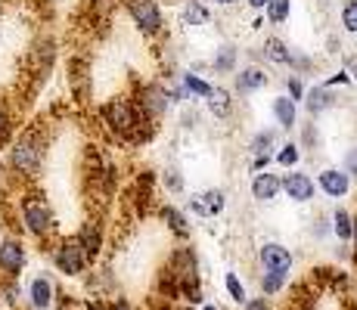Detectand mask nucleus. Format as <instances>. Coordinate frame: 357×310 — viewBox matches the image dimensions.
I'll use <instances>...</instances> for the list:
<instances>
[{
  "label": "nucleus",
  "instance_id": "1",
  "mask_svg": "<svg viewBox=\"0 0 357 310\" xmlns=\"http://www.w3.org/2000/svg\"><path fill=\"white\" fill-rule=\"evenodd\" d=\"M47 158V140L40 130H25L22 137H16L10 146V155H6V164H10V174L16 180L31 183L34 177L40 174Z\"/></svg>",
  "mask_w": 357,
  "mask_h": 310
},
{
  "label": "nucleus",
  "instance_id": "2",
  "mask_svg": "<svg viewBox=\"0 0 357 310\" xmlns=\"http://www.w3.org/2000/svg\"><path fill=\"white\" fill-rule=\"evenodd\" d=\"M19 220H22L25 233L34 239H47L56 233V217H53V208L40 192H22L19 199Z\"/></svg>",
  "mask_w": 357,
  "mask_h": 310
},
{
  "label": "nucleus",
  "instance_id": "3",
  "mask_svg": "<svg viewBox=\"0 0 357 310\" xmlns=\"http://www.w3.org/2000/svg\"><path fill=\"white\" fill-rule=\"evenodd\" d=\"M53 264H56V270L63 273V277L78 279V277H84L91 261H87V254H84V248H81L78 239L66 236L56 242V248H53Z\"/></svg>",
  "mask_w": 357,
  "mask_h": 310
},
{
  "label": "nucleus",
  "instance_id": "4",
  "mask_svg": "<svg viewBox=\"0 0 357 310\" xmlns=\"http://www.w3.org/2000/svg\"><path fill=\"white\" fill-rule=\"evenodd\" d=\"M102 118H106V124L115 134L130 137L137 130V124H140V109L128 100H109L106 106H102Z\"/></svg>",
  "mask_w": 357,
  "mask_h": 310
},
{
  "label": "nucleus",
  "instance_id": "5",
  "mask_svg": "<svg viewBox=\"0 0 357 310\" xmlns=\"http://www.w3.org/2000/svg\"><path fill=\"white\" fill-rule=\"evenodd\" d=\"M29 264V248L19 236H3L0 239V277L3 279H19Z\"/></svg>",
  "mask_w": 357,
  "mask_h": 310
},
{
  "label": "nucleus",
  "instance_id": "6",
  "mask_svg": "<svg viewBox=\"0 0 357 310\" xmlns=\"http://www.w3.org/2000/svg\"><path fill=\"white\" fill-rule=\"evenodd\" d=\"M128 13L134 25L143 34H159L162 31V10L155 0H128Z\"/></svg>",
  "mask_w": 357,
  "mask_h": 310
},
{
  "label": "nucleus",
  "instance_id": "7",
  "mask_svg": "<svg viewBox=\"0 0 357 310\" xmlns=\"http://www.w3.org/2000/svg\"><path fill=\"white\" fill-rule=\"evenodd\" d=\"M258 261H261V267H264V270L280 273V277H289L292 264H295L292 251L283 242H264L258 248Z\"/></svg>",
  "mask_w": 357,
  "mask_h": 310
},
{
  "label": "nucleus",
  "instance_id": "8",
  "mask_svg": "<svg viewBox=\"0 0 357 310\" xmlns=\"http://www.w3.org/2000/svg\"><path fill=\"white\" fill-rule=\"evenodd\" d=\"M25 298H29V310H50L56 301V286L47 273H34L25 286Z\"/></svg>",
  "mask_w": 357,
  "mask_h": 310
},
{
  "label": "nucleus",
  "instance_id": "9",
  "mask_svg": "<svg viewBox=\"0 0 357 310\" xmlns=\"http://www.w3.org/2000/svg\"><path fill=\"white\" fill-rule=\"evenodd\" d=\"M280 186L286 189V196H289V202L295 205H307L314 202V192H317V186L307 174H301V171H289V174L280 180Z\"/></svg>",
  "mask_w": 357,
  "mask_h": 310
},
{
  "label": "nucleus",
  "instance_id": "10",
  "mask_svg": "<svg viewBox=\"0 0 357 310\" xmlns=\"http://www.w3.org/2000/svg\"><path fill=\"white\" fill-rule=\"evenodd\" d=\"M317 186L329 199H345L351 192V177H348L345 168H324L317 177Z\"/></svg>",
  "mask_w": 357,
  "mask_h": 310
},
{
  "label": "nucleus",
  "instance_id": "11",
  "mask_svg": "<svg viewBox=\"0 0 357 310\" xmlns=\"http://www.w3.org/2000/svg\"><path fill=\"white\" fill-rule=\"evenodd\" d=\"M75 239L81 242V248H84L87 261H97L100 251H102V226L97 224V220H84L81 224V230L75 233Z\"/></svg>",
  "mask_w": 357,
  "mask_h": 310
},
{
  "label": "nucleus",
  "instance_id": "12",
  "mask_svg": "<svg viewBox=\"0 0 357 310\" xmlns=\"http://www.w3.org/2000/svg\"><path fill=\"white\" fill-rule=\"evenodd\" d=\"M280 177L277 174H255V180H252V199L255 202H273V199L280 196Z\"/></svg>",
  "mask_w": 357,
  "mask_h": 310
},
{
  "label": "nucleus",
  "instance_id": "13",
  "mask_svg": "<svg viewBox=\"0 0 357 310\" xmlns=\"http://www.w3.org/2000/svg\"><path fill=\"white\" fill-rule=\"evenodd\" d=\"M165 109H168V93L162 87H146L140 93V112H146L149 118H159Z\"/></svg>",
  "mask_w": 357,
  "mask_h": 310
},
{
  "label": "nucleus",
  "instance_id": "14",
  "mask_svg": "<svg viewBox=\"0 0 357 310\" xmlns=\"http://www.w3.org/2000/svg\"><path fill=\"white\" fill-rule=\"evenodd\" d=\"M264 84H267L264 68H258V65L239 68V75H236V91H239V93H255V91H261Z\"/></svg>",
  "mask_w": 357,
  "mask_h": 310
},
{
  "label": "nucleus",
  "instance_id": "15",
  "mask_svg": "<svg viewBox=\"0 0 357 310\" xmlns=\"http://www.w3.org/2000/svg\"><path fill=\"white\" fill-rule=\"evenodd\" d=\"M271 112H273V118H277V124L283 130L295 127V118H298V112H295V100H289V96H273Z\"/></svg>",
  "mask_w": 357,
  "mask_h": 310
},
{
  "label": "nucleus",
  "instance_id": "16",
  "mask_svg": "<svg viewBox=\"0 0 357 310\" xmlns=\"http://www.w3.org/2000/svg\"><path fill=\"white\" fill-rule=\"evenodd\" d=\"M162 220H165V226H168V230L174 233L177 239H187L190 233H193V226H190V220L183 217V211H177L174 205H165V208H162Z\"/></svg>",
  "mask_w": 357,
  "mask_h": 310
},
{
  "label": "nucleus",
  "instance_id": "17",
  "mask_svg": "<svg viewBox=\"0 0 357 310\" xmlns=\"http://www.w3.org/2000/svg\"><path fill=\"white\" fill-rule=\"evenodd\" d=\"M305 106L311 115H324L329 109H335V96L326 91V87H314V91H307L305 96Z\"/></svg>",
  "mask_w": 357,
  "mask_h": 310
},
{
  "label": "nucleus",
  "instance_id": "18",
  "mask_svg": "<svg viewBox=\"0 0 357 310\" xmlns=\"http://www.w3.org/2000/svg\"><path fill=\"white\" fill-rule=\"evenodd\" d=\"M261 50H264V59H271L273 65H289L292 62V50L280 38H267Z\"/></svg>",
  "mask_w": 357,
  "mask_h": 310
},
{
  "label": "nucleus",
  "instance_id": "19",
  "mask_svg": "<svg viewBox=\"0 0 357 310\" xmlns=\"http://www.w3.org/2000/svg\"><path fill=\"white\" fill-rule=\"evenodd\" d=\"M329 230H333V236H339L342 242H351V233H354V217L348 215L345 208L333 211V224H329Z\"/></svg>",
  "mask_w": 357,
  "mask_h": 310
},
{
  "label": "nucleus",
  "instance_id": "20",
  "mask_svg": "<svg viewBox=\"0 0 357 310\" xmlns=\"http://www.w3.org/2000/svg\"><path fill=\"white\" fill-rule=\"evenodd\" d=\"M199 202H202V208H205V217H218L224 208H227V196H224V189H208L205 196H199Z\"/></svg>",
  "mask_w": 357,
  "mask_h": 310
},
{
  "label": "nucleus",
  "instance_id": "21",
  "mask_svg": "<svg viewBox=\"0 0 357 310\" xmlns=\"http://www.w3.org/2000/svg\"><path fill=\"white\" fill-rule=\"evenodd\" d=\"M19 298H22V286H19V279H3L0 277V304L6 307H19Z\"/></svg>",
  "mask_w": 357,
  "mask_h": 310
},
{
  "label": "nucleus",
  "instance_id": "22",
  "mask_svg": "<svg viewBox=\"0 0 357 310\" xmlns=\"http://www.w3.org/2000/svg\"><path fill=\"white\" fill-rule=\"evenodd\" d=\"M208 109L218 115V118H224V115L230 112V93L224 91V87H211L208 91Z\"/></svg>",
  "mask_w": 357,
  "mask_h": 310
},
{
  "label": "nucleus",
  "instance_id": "23",
  "mask_svg": "<svg viewBox=\"0 0 357 310\" xmlns=\"http://www.w3.org/2000/svg\"><path fill=\"white\" fill-rule=\"evenodd\" d=\"M208 22V10H205L202 3H196V0H190L187 6H183V25H190V29H199V25Z\"/></svg>",
  "mask_w": 357,
  "mask_h": 310
},
{
  "label": "nucleus",
  "instance_id": "24",
  "mask_svg": "<svg viewBox=\"0 0 357 310\" xmlns=\"http://www.w3.org/2000/svg\"><path fill=\"white\" fill-rule=\"evenodd\" d=\"M224 286H227V295H230L233 304H245V301H249V292H245L243 279H239L233 270L227 273V277H224Z\"/></svg>",
  "mask_w": 357,
  "mask_h": 310
},
{
  "label": "nucleus",
  "instance_id": "25",
  "mask_svg": "<svg viewBox=\"0 0 357 310\" xmlns=\"http://www.w3.org/2000/svg\"><path fill=\"white\" fill-rule=\"evenodd\" d=\"M292 13V0H267V19L273 25H283Z\"/></svg>",
  "mask_w": 357,
  "mask_h": 310
},
{
  "label": "nucleus",
  "instance_id": "26",
  "mask_svg": "<svg viewBox=\"0 0 357 310\" xmlns=\"http://www.w3.org/2000/svg\"><path fill=\"white\" fill-rule=\"evenodd\" d=\"M13 140V112L3 100H0V149H6V143Z\"/></svg>",
  "mask_w": 357,
  "mask_h": 310
},
{
  "label": "nucleus",
  "instance_id": "27",
  "mask_svg": "<svg viewBox=\"0 0 357 310\" xmlns=\"http://www.w3.org/2000/svg\"><path fill=\"white\" fill-rule=\"evenodd\" d=\"M215 72H221V75H227V72H233V65H236V50L233 47H221V50L215 53Z\"/></svg>",
  "mask_w": 357,
  "mask_h": 310
},
{
  "label": "nucleus",
  "instance_id": "28",
  "mask_svg": "<svg viewBox=\"0 0 357 310\" xmlns=\"http://www.w3.org/2000/svg\"><path fill=\"white\" fill-rule=\"evenodd\" d=\"M277 143V130H258L255 140H252V153L255 155H267V149Z\"/></svg>",
  "mask_w": 357,
  "mask_h": 310
},
{
  "label": "nucleus",
  "instance_id": "29",
  "mask_svg": "<svg viewBox=\"0 0 357 310\" xmlns=\"http://www.w3.org/2000/svg\"><path fill=\"white\" fill-rule=\"evenodd\" d=\"M183 87H187V93H193V96H208V91H211L208 81H202V78H199V75H193V72L183 75Z\"/></svg>",
  "mask_w": 357,
  "mask_h": 310
},
{
  "label": "nucleus",
  "instance_id": "30",
  "mask_svg": "<svg viewBox=\"0 0 357 310\" xmlns=\"http://www.w3.org/2000/svg\"><path fill=\"white\" fill-rule=\"evenodd\" d=\"M283 286H286V277H280V273H271V270H267L264 277H261V292H264V295L283 292Z\"/></svg>",
  "mask_w": 357,
  "mask_h": 310
},
{
  "label": "nucleus",
  "instance_id": "31",
  "mask_svg": "<svg viewBox=\"0 0 357 310\" xmlns=\"http://www.w3.org/2000/svg\"><path fill=\"white\" fill-rule=\"evenodd\" d=\"M298 158H301V153H298V146H295V143H283V146H280V153H277V162L283 164V168H295V164H298Z\"/></svg>",
  "mask_w": 357,
  "mask_h": 310
},
{
  "label": "nucleus",
  "instance_id": "32",
  "mask_svg": "<svg viewBox=\"0 0 357 310\" xmlns=\"http://www.w3.org/2000/svg\"><path fill=\"white\" fill-rule=\"evenodd\" d=\"M342 29L345 31H357V0H348L345 6H342Z\"/></svg>",
  "mask_w": 357,
  "mask_h": 310
},
{
  "label": "nucleus",
  "instance_id": "33",
  "mask_svg": "<svg viewBox=\"0 0 357 310\" xmlns=\"http://www.w3.org/2000/svg\"><path fill=\"white\" fill-rule=\"evenodd\" d=\"M342 168L348 171V177H357V146L345 153V164H342Z\"/></svg>",
  "mask_w": 357,
  "mask_h": 310
},
{
  "label": "nucleus",
  "instance_id": "34",
  "mask_svg": "<svg viewBox=\"0 0 357 310\" xmlns=\"http://www.w3.org/2000/svg\"><path fill=\"white\" fill-rule=\"evenodd\" d=\"M165 183H168L171 192H181L183 189V180L177 177V171H168V174H165Z\"/></svg>",
  "mask_w": 357,
  "mask_h": 310
},
{
  "label": "nucleus",
  "instance_id": "35",
  "mask_svg": "<svg viewBox=\"0 0 357 310\" xmlns=\"http://www.w3.org/2000/svg\"><path fill=\"white\" fill-rule=\"evenodd\" d=\"M243 307L245 310H271V301H267V298H249Z\"/></svg>",
  "mask_w": 357,
  "mask_h": 310
},
{
  "label": "nucleus",
  "instance_id": "36",
  "mask_svg": "<svg viewBox=\"0 0 357 310\" xmlns=\"http://www.w3.org/2000/svg\"><path fill=\"white\" fill-rule=\"evenodd\" d=\"M106 310H134V304H130L128 298H112V301L106 304Z\"/></svg>",
  "mask_w": 357,
  "mask_h": 310
},
{
  "label": "nucleus",
  "instance_id": "37",
  "mask_svg": "<svg viewBox=\"0 0 357 310\" xmlns=\"http://www.w3.org/2000/svg\"><path fill=\"white\" fill-rule=\"evenodd\" d=\"M289 100H301V84H298V78H289Z\"/></svg>",
  "mask_w": 357,
  "mask_h": 310
},
{
  "label": "nucleus",
  "instance_id": "38",
  "mask_svg": "<svg viewBox=\"0 0 357 310\" xmlns=\"http://www.w3.org/2000/svg\"><path fill=\"white\" fill-rule=\"evenodd\" d=\"M81 307H84V310H106V304H102V301H97V298H87Z\"/></svg>",
  "mask_w": 357,
  "mask_h": 310
},
{
  "label": "nucleus",
  "instance_id": "39",
  "mask_svg": "<svg viewBox=\"0 0 357 310\" xmlns=\"http://www.w3.org/2000/svg\"><path fill=\"white\" fill-rule=\"evenodd\" d=\"M329 84H348V75H345V72H339L333 81H329Z\"/></svg>",
  "mask_w": 357,
  "mask_h": 310
},
{
  "label": "nucleus",
  "instance_id": "40",
  "mask_svg": "<svg viewBox=\"0 0 357 310\" xmlns=\"http://www.w3.org/2000/svg\"><path fill=\"white\" fill-rule=\"evenodd\" d=\"M249 6H252V10H264L267 0H249Z\"/></svg>",
  "mask_w": 357,
  "mask_h": 310
},
{
  "label": "nucleus",
  "instance_id": "41",
  "mask_svg": "<svg viewBox=\"0 0 357 310\" xmlns=\"http://www.w3.org/2000/svg\"><path fill=\"white\" fill-rule=\"evenodd\" d=\"M348 68H351V78L357 81V59H351V62H348Z\"/></svg>",
  "mask_w": 357,
  "mask_h": 310
},
{
  "label": "nucleus",
  "instance_id": "42",
  "mask_svg": "<svg viewBox=\"0 0 357 310\" xmlns=\"http://www.w3.org/2000/svg\"><path fill=\"white\" fill-rule=\"evenodd\" d=\"M215 3H218V6H230L233 0H215Z\"/></svg>",
  "mask_w": 357,
  "mask_h": 310
},
{
  "label": "nucleus",
  "instance_id": "43",
  "mask_svg": "<svg viewBox=\"0 0 357 310\" xmlns=\"http://www.w3.org/2000/svg\"><path fill=\"white\" fill-rule=\"evenodd\" d=\"M351 239H354V245H357V220H354V233H351Z\"/></svg>",
  "mask_w": 357,
  "mask_h": 310
},
{
  "label": "nucleus",
  "instance_id": "44",
  "mask_svg": "<svg viewBox=\"0 0 357 310\" xmlns=\"http://www.w3.org/2000/svg\"><path fill=\"white\" fill-rule=\"evenodd\" d=\"M202 310H218V307H215V304H205V307H202Z\"/></svg>",
  "mask_w": 357,
  "mask_h": 310
},
{
  "label": "nucleus",
  "instance_id": "45",
  "mask_svg": "<svg viewBox=\"0 0 357 310\" xmlns=\"http://www.w3.org/2000/svg\"><path fill=\"white\" fill-rule=\"evenodd\" d=\"M3 3H6V0H0V13H3Z\"/></svg>",
  "mask_w": 357,
  "mask_h": 310
},
{
  "label": "nucleus",
  "instance_id": "46",
  "mask_svg": "<svg viewBox=\"0 0 357 310\" xmlns=\"http://www.w3.org/2000/svg\"><path fill=\"white\" fill-rule=\"evenodd\" d=\"M13 310H19V307H13Z\"/></svg>",
  "mask_w": 357,
  "mask_h": 310
},
{
  "label": "nucleus",
  "instance_id": "47",
  "mask_svg": "<svg viewBox=\"0 0 357 310\" xmlns=\"http://www.w3.org/2000/svg\"><path fill=\"white\" fill-rule=\"evenodd\" d=\"M0 307H3V304H0Z\"/></svg>",
  "mask_w": 357,
  "mask_h": 310
}]
</instances>
